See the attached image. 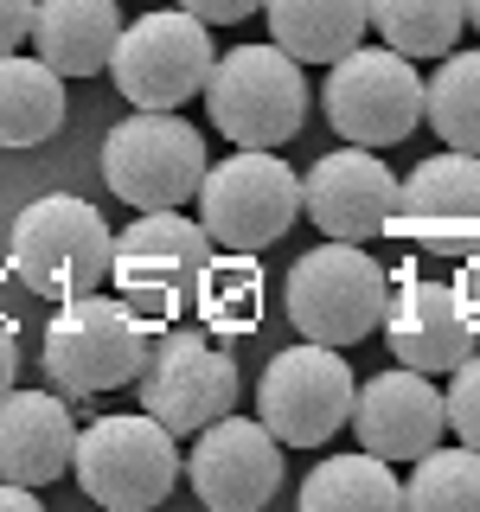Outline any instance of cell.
<instances>
[{
	"label": "cell",
	"instance_id": "6da1fadb",
	"mask_svg": "<svg viewBox=\"0 0 480 512\" xmlns=\"http://www.w3.org/2000/svg\"><path fill=\"white\" fill-rule=\"evenodd\" d=\"M109 244L116 231L103 224L96 205H84L77 192H45L32 199L7 231V269L20 276L32 295L45 301H71L103 288L109 276Z\"/></svg>",
	"mask_w": 480,
	"mask_h": 512
},
{
	"label": "cell",
	"instance_id": "7a4b0ae2",
	"mask_svg": "<svg viewBox=\"0 0 480 512\" xmlns=\"http://www.w3.org/2000/svg\"><path fill=\"white\" fill-rule=\"evenodd\" d=\"M282 308L295 320L301 340L320 346H359L365 333H378L384 308H391V276L378 269V256H365L346 237H327L308 256H295L282 282Z\"/></svg>",
	"mask_w": 480,
	"mask_h": 512
},
{
	"label": "cell",
	"instance_id": "3957f363",
	"mask_svg": "<svg viewBox=\"0 0 480 512\" xmlns=\"http://www.w3.org/2000/svg\"><path fill=\"white\" fill-rule=\"evenodd\" d=\"M205 263H212V237H205L199 218H186L180 205L173 212H141L128 231H116L109 244V282L116 295L135 308L141 320H186L192 295L205 282Z\"/></svg>",
	"mask_w": 480,
	"mask_h": 512
},
{
	"label": "cell",
	"instance_id": "277c9868",
	"mask_svg": "<svg viewBox=\"0 0 480 512\" xmlns=\"http://www.w3.org/2000/svg\"><path fill=\"white\" fill-rule=\"evenodd\" d=\"M148 320L128 308L122 295H71L58 301L52 327H45V378L64 397H96V391H122L141 378L148 359Z\"/></svg>",
	"mask_w": 480,
	"mask_h": 512
},
{
	"label": "cell",
	"instance_id": "5b68a950",
	"mask_svg": "<svg viewBox=\"0 0 480 512\" xmlns=\"http://www.w3.org/2000/svg\"><path fill=\"white\" fill-rule=\"evenodd\" d=\"M205 109L231 148H282L308 122V77L276 39L237 45V52H218L205 77Z\"/></svg>",
	"mask_w": 480,
	"mask_h": 512
},
{
	"label": "cell",
	"instance_id": "8992f818",
	"mask_svg": "<svg viewBox=\"0 0 480 512\" xmlns=\"http://www.w3.org/2000/svg\"><path fill=\"white\" fill-rule=\"evenodd\" d=\"M71 474L96 506L148 512V506L167 500L173 480H180V448H173V429L148 410L96 416L90 429H77Z\"/></svg>",
	"mask_w": 480,
	"mask_h": 512
},
{
	"label": "cell",
	"instance_id": "52a82bcc",
	"mask_svg": "<svg viewBox=\"0 0 480 512\" xmlns=\"http://www.w3.org/2000/svg\"><path fill=\"white\" fill-rule=\"evenodd\" d=\"M205 180V135L173 109H135L103 135V186L135 212L192 205Z\"/></svg>",
	"mask_w": 480,
	"mask_h": 512
},
{
	"label": "cell",
	"instance_id": "ba28073f",
	"mask_svg": "<svg viewBox=\"0 0 480 512\" xmlns=\"http://www.w3.org/2000/svg\"><path fill=\"white\" fill-rule=\"evenodd\" d=\"M199 224L218 250H269L301 218V173L269 148H237L199 180Z\"/></svg>",
	"mask_w": 480,
	"mask_h": 512
},
{
	"label": "cell",
	"instance_id": "9c48e42d",
	"mask_svg": "<svg viewBox=\"0 0 480 512\" xmlns=\"http://www.w3.org/2000/svg\"><path fill=\"white\" fill-rule=\"evenodd\" d=\"M320 103H327V122L340 141H352V148H397L423 122V77H416V58L391 52V45L372 52L359 39L346 58H333Z\"/></svg>",
	"mask_w": 480,
	"mask_h": 512
},
{
	"label": "cell",
	"instance_id": "30bf717a",
	"mask_svg": "<svg viewBox=\"0 0 480 512\" xmlns=\"http://www.w3.org/2000/svg\"><path fill=\"white\" fill-rule=\"evenodd\" d=\"M218 64L212 26L192 20L186 7H160L148 20L122 26L116 52H109V77L135 109H180L205 90Z\"/></svg>",
	"mask_w": 480,
	"mask_h": 512
},
{
	"label": "cell",
	"instance_id": "8fae6325",
	"mask_svg": "<svg viewBox=\"0 0 480 512\" xmlns=\"http://www.w3.org/2000/svg\"><path fill=\"white\" fill-rule=\"evenodd\" d=\"M352 397H359V378L340 359V346L301 340L269 359L263 384H256V416L269 423V436L288 448H320L333 442L352 423Z\"/></svg>",
	"mask_w": 480,
	"mask_h": 512
},
{
	"label": "cell",
	"instance_id": "7c38bea8",
	"mask_svg": "<svg viewBox=\"0 0 480 512\" xmlns=\"http://www.w3.org/2000/svg\"><path fill=\"white\" fill-rule=\"evenodd\" d=\"M141 410L160 416L173 436H199L205 423L237 410V365L224 359L218 333L173 327L141 359Z\"/></svg>",
	"mask_w": 480,
	"mask_h": 512
},
{
	"label": "cell",
	"instance_id": "4fadbf2b",
	"mask_svg": "<svg viewBox=\"0 0 480 512\" xmlns=\"http://www.w3.org/2000/svg\"><path fill=\"white\" fill-rule=\"evenodd\" d=\"M192 493L212 512H256L282 487V442L269 436L263 416H218L192 436V455L180 461Z\"/></svg>",
	"mask_w": 480,
	"mask_h": 512
},
{
	"label": "cell",
	"instance_id": "5bb4252c",
	"mask_svg": "<svg viewBox=\"0 0 480 512\" xmlns=\"http://www.w3.org/2000/svg\"><path fill=\"white\" fill-rule=\"evenodd\" d=\"M397 199H404V180L372 148H352V141L340 154H320L301 180V212L346 244H372V237L397 231Z\"/></svg>",
	"mask_w": 480,
	"mask_h": 512
},
{
	"label": "cell",
	"instance_id": "9a60e30c",
	"mask_svg": "<svg viewBox=\"0 0 480 512\" xmlns=\"http://www.w3.org/2000/svg\"><path fill=\"white\" fill-rule=\"evenodd\" d=\"M352 423H359V448H372L378 461H416L442 442L448 429V404L429 384V372L391 365V372L365 378L352 397Z\"/></svg>",
	"mask_w": 480,
	"mask_h": 512
},
{
	"label": "cell",
	"instance_id": "2e32d148",
	"mask_svg": "<svg viewBox=\"0 0 480 512\" xmlns=\"http://www.w3.org/2000/svg\"><path fill=\"white\" fill-rule=\"evenodd\" d=\"M384 346H391L397 365L410 372H429V378H448L461 359L474 352V320L461 314V295L455 282H423V276H404V288H391V308H384Z\"/></svg>",
	"mask_w": 480,
	"mask_h": 512
},
{
	"label": "cell",
	"instance_id": "e0dca14e",
	"mask_svg": "<svg viewBox=\"0 0 480 512\" xmlns=\"http://www.w3.org/2000/svg\"><path fill=\"white\" fill-rule=\"evenodd\" d=\"M77 423L64 391H7L0 397V480L52 487L71 474Z\"/></svg>",
	"mask_w": 480,
	"mask_h": 512
},
{
	"label": "cell",
	"instance_id": "ac0fdd59",
	"mask_svg": "<svg viewBox=\"0 0 480 512\" xmlns=\"http://www.w3.org/2000/svg\"><path fill=\"white\" fill-rule=\"evenodd\" d=\"M122 39L116 0H39L32 7V52L58 77H103Z\"/></svg>",
	"mask_w": 480,
	"mask_h": 512
},
{
	"label": "cell",
	"instance_id": "d6986e66",
	"mask_svg": "<svg viewBox=\"0 0 480 512\" xmlns=\"http://www.w3.org/2000/svg\"><path fill=\"white\" fill-rule=\"evenodd\" d=\"M397 224L429 237L448 231H480V154H429L423 167H410L404 199H397Z\"/></svg>",
	"mask_w": 480,
	"mask_h": 512
},
{
	"label": "cell",
	"instance_id": "ffe728a7",
	"mask_svg": "<svg viewBox=\"0 0 480 512\" xmlns=\"http://www.w3.org/2000/svg\"><path fill=\"white\" fill-rule=\"evenodd\" d=\"M269 39L295 64H333L372 26V0H263Z\"/></svg>",
	"mask_w": 480,
	"mask_h": 512
},
{
	"label": "cell",
	"instance_id": "44dd1931",
	"mask_svg": "<svg viewBox=\"0 0 480 512\" xmlns=\"http://www.w3.org/2000/svg\"><path fill=\"white\" fill-rule=\"evenodd\" d=\"M64 128V77L39 52H0V148H39Z\"/></svg>",
	"mask_w": 480,
	"mask_h": 512
},
{
	"label": "cell",
	"instance_id": "7402d4cb",
	"mask_svg": "<svg viewBox=\"0 0 480 512\" xmlns=\"http://www.w3.org/2000/svg\"><path fill=\"white\" fill-rule=\"evenodd\" d=\"M391 506H404V480H397L391 461H378L372 448L327 455L301 480V512H391Z\"/></svg>",
	"mask_w": 480,
	"mask_h": 512
},
{
	"label": "cell",
	"instance_id": "603a6c76",
	"mask_svg": "<svg viewBox=\"0 0 480 512\" xmlns=\"http://www.w3.org/2000/svg\"><path fill=\"white\" fill-rule=\"evenodd\" d=\"M192 314H199V327L218 333V340H231V333H256V327H263V263H256L250 250L212 256L199 295H192Z\"/></svg>",
	"mask_w": 480,
	"mask_h": 512
},
{
	"label": "cell",
	"instance_id": "cb8c5ba5",
	"mask_svg": "<svg viewBox=\"0 0 480 512\" xmlns=\"http://www.w3.org/2000/svg\"><path fill=\"white\" fill-rule=\"evenodd\" d=\"M423 122L448 148L480 154V52H442L436 77L423 84Z\"/></svg>",
	"mask_w": 480,
	"mask_h": 512
},
{
	"label": "cell",
	"instance_id": "d4e9b609",
	"mask_svg": "<svg viewBox=\"0 0 480 512\" xmlns=\"http://www.w3.org/2000/svg\"><path fill=\"white\" fill-rule=\"evenodd\" d=\"M372 26L404 58H442L461 45L468 0H372Z\"/></svg>",
	"mask_w": 480,
	"mask_h": 512
},
{
	"label": "cell",
	"instance_id": "484cf974",
	"mask_svg": "<svg viewBox=\"0 0 480 512\" xmlns=\"http://www.w3.org/2000/svg\"><path fill=\"white\" fill-rule=\"evenodd\" d=\"M404 506H416V512H480V448H468V442L442 448L436 442L429 455H416Z\"/></svg>",
	"mask_w": 480,
	"mask_h": 512
},
{
	"label": "cell",
	"instance_id": "4316f807",
	"mask_svg": "<svg viewBox=\"0 0 480 512\" xmlns=\"http://www.w3.org/2000/svg\"><path fill=\"white\" fill-rule=\"evenodd\" d=\"M442 404H448V429H455L468 448H480V352H468V359L448 372Z\"/></svg>",
	"mask_w": 480,
	"mask_h": 512
},
{
	"label": "cell",
	"instance_id": "83f0119b",
	"mask_svg": "<svg viewBox=\"0 0 480 512\" xmlns=\"http://www.w3.org/2000/svg\"><path fill=\"white\" fill-rule=\"evenodd\" d=\"M173 7H186L192 20H205V26H237V20H250L263 0H173Z\"/></svg>",
	"mask_w": 480,
	"mask_h": 512
},
{
	"label": "cell",
	"instance_id": "f1b7e54d",
	"mask_svg": "<svg viewBox=\"0 0 480 512\" xmlns=\"http://www.w3.org/2000/svg\"><path fill=\"white\" fill-rule=\"evenodd\" d=\"M32 7L39 0H0V52H20L32 39Z\"/></svg>",
	"mask_w": 480,
	"mask_h": 512
},
{
	"label": "cell",
	"instance_id": "f546056e",
	"mask_svg": "<svg viewBox=\"0 0 480 512\" xmlns=\"http://www.w3.org/2000/svg\"><path fill=\"white\" fill-rule=\"evenodd\" d=\"M455 295H461V314H468V320H474V333H480V250H468V256H461Z\"/></svg>",
	"mask_w": 480,
	"mask_h": 512
},
{
	"label": "cell",
	"instance_id": "4dcf8cb0",
	"mask_svg": "<svg viewBox=\"0 0 480 512\" xmlns=\"http://www.w3.org/2000/svg\"><path fill=\"white\" fill-rule=\"evenodd\" d=\"M13 372H20V333H13V320H0V397L13 391Z\"/></svg>",
	"mask_w": 480,
	"mask_h": 512
},
{
	"label": "cell",
	"instance_id": "1f68e13d",
	"mask_svg": "<svg viewBox=\"0 0 480 512\" xmlns=\"http://www.w3.org/2000/svg\"><path fill=\"white\" fill-rule=\"evenodd\" d=\"M0 512H39V487H20V480H0Z\"/></svg>",
	"mask_w": 480,
	"mask_h": 512
},
{
	"label": "cell",
	"instance_id": "d6a6232c",
	"mask_svg": "<svg viewBox=\"0 0 480 512\" xmlns=\"http://www.w3.org/2000/svg\"><path fill=\"white\" fill-rule=\"evenodd\" d=\"M468 26H474V32H480V0H468Z\"/></svg>",
	"mask_w": 480,
	"mask_h": 512
}]
</instances>
